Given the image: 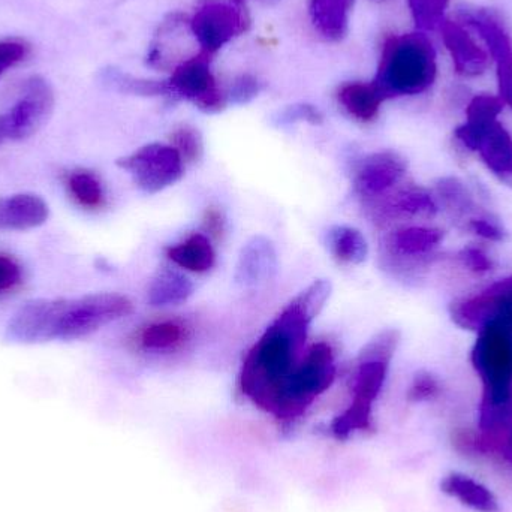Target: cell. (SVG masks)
Instances as JSON below:
<instances>
[{
    "label": "cell",
    "mask_w": 512,
    "mask_h": 512,
    "mask_svg": "<svg viewBox=\"0 0 512 512\" xmlns=\"http://www.w3.org/2000/svg\"><path fill=\"white\" fill-rule=\"evenodd\" d=\"M337 101L358 122L369 123L378 117L385 98L373 83L352 81L337 90Z\"/></svg>",
    "instance_id": "ffe728a7"
},
{
    "label": "cell",
    "mask_w": 512,
    "mask_h": 512,
    "mask_svg": "<svg viewBox=\"0 0 512 512\" xmlns=\"http://www.w3.org/2000/svg\"><path fill=\"white\" fill-rule=\"evenodd\" d=\"M459 258L465 264V267L475 271V273H486V271L492 270L493 267V262L489 255L483 249L475 248V246L463 249L459 254Z\"/></svg>",
    "instance_id": "ab89813d"
},
{
    "label": "cell",
    "mask_w": 512,
    "mask_h": 512,
    "mask_svg": "<svg viewBox=\"0 0 512 512\" xmlns=\"http://www.w3.org/2000/svg\"><path fill=\"white\" fill-rule=\"evenodd\" d=\"M469 230L474 231L477 236L483 239L490 240V242H502L505 239L504 228L501 227L496 219L492 218L489 213H481L477 218L471 219L468 222Z\"/></svg>",
    "instance_id": "74e56055"
},
{
    "label": "cell",
    "mask_w": 512,
    "mask_h": 512,
    "mask_svg": "<svg viewBox=\"0 0 512 512\" xmlns=\"http://www.w3.org/2000/svg\"><path fill=\"white\" fill-rule=\"evenodd\" d=\"M472 364L483 381L480 429L496 436L512 424V334L502 325L487 324L478 331Z\"/></svg>",
    "instance_id": "3957f363"
},
{
    "label": "cell",
    "mask_w": 512,
    "mask_h": 512,
    "mask_svg": "<svg viewBox=\"0 0 512 512\" xmlns=\"http://www.w3.org/2000/svg\"><path fill=\"white\" fill-rule=\"evenodd\" d=\"M436 200L454 221H471L477 218L480 207L474 195L459 177H442L435 183ZM484 213V212H483Z\"/></svg>",
    "instance_id": "7402d4cb"
},
{
    "label": "cell",
    "mask_w": 512,
    "mask_h": 512,
    "mask_svg": "<svg viewBox=\"0 0 512 512\" xmlns=\"http://www.w3.org/2000/svg\"><path fill=\"white\" fill-rule=\"evenodd\" d=\"M277 267V252L271 240L264 236H255L240 251L234 280L240 288H255L273 279Z\"/></svg>",
    "instance_id": "4fadbf2b"
},
{
    "label": "cell",
    "mask_w": 512,
    "mask_h": 512,
    "mask_svg": "<svg viewBox=\"0 0 512 512\" xmlns=\"http://www.w3.org/2000/svg\"><path fill=\"white\" fill-rule=\"evenodd\" d=\"M0 146H2V144H0Z\"/></svg>",
    "instance_id": "bcb514c9"
},
{
    "label": "cell",
    "mask_w": 512,
    "mask_h": 512,
    "mask_svg": "<svg viewBox=\"0 0 512 512\" xmlns=\"http://www.w3.org/2000/svg\"><path fill=\"white\" fill-rule=\"evenodd\" d=\"M21 282V268L14 259L0 255V294L11 291Z\"/></svg>",
    "instance_id": "60d3db41"
},
{
    "label": "cell",
    "mask_w": 512,
    "mask_h": 512,
    "mask_svg": "<svg viewBox=\"0 0 512 512\" xmlns=\"http://www.w3.org/2000/svg\"><path fill=\"white\" fill-rule=\"evenodd\" d=\"M29 54V45L17 39H6L0 41V77L8 69L14 68L18 63L23 62Z\"/></svg>",
    "instance_id": "8d00e7d4"
},
{
    "label": "cell",
    "mask_w": 512,
    "mask_h": 512,
    "mask_svg": "<svg viewBox=\"0 0 512 512\" xmlns=\"http://www.w3.org/2000/svg\"><path fill=\"white\" fill-rule=\"evenodd\" d=\"M484 45L498 69L501 99L512 107V41L505 24L496 23L483 32Z\"/></svg>",
    "instance_id": "d6986e66"
},
{
    "label": "cell",
    "mask_w": 512,
    "mask_h": 512,
    "mask_svg": "<svg viewBox=\"0 0 512 512\" xmlns=\"http://www.w3.org/2000/svg\"><path fill=\"white\" fill-rule=\"evenodd\" d=\"M116 164L131 174L140 191L150 195L170 188L185 174L182 156L168 144H147L131 155L117 159Z\"/></svg>",
    "instance_id": "8992f818"
},
{
    "label": "cell",
    "mask_w": 512,
    "mask_h": 512,
    "mask_svg": "<svg viewBox=\"0 0 512 512\" xmlns=\"http://www.w3.org/2000/svg\"><path fill=\"white\" fill-rule=\"evenodd\" d=\"M171 146L179 152L185 164H197L204 155L203 137L194 126H179L171 134Z\"/></svg>",
    "instance_id": "1f68e13d"
},
{
    "label": "cell",
    "mask_w": 512,
    "mask_h": 512,
    "mask_svg": "<svg viewBox=\"0 0 512 512\" xmlns=\"http://www.w3.org/2000/svg\"><path fill=\"white\" fill-rule=\"evenodd\" d=\"M262 2L271 3V2H276V0H262Z\"/></svg>",
    "instance_id": "f6af8a7d"
},
{
    "label": "cell",
    "mask_w": 512,
    "mask_h": 512,
    "mask_svg": "<svg viewBox=\"0 0 512 512\" xmlns=\"http://www.w3.org/2000/svg\"><path fill=\"white\" fill-rule=\"evenodd\" d=\"M203 228L212 239H222L225 234V228H227L224 212L216 209V207H209V209L204 212Z\"/></svg>",
    "instance_id": "b9f144b4"
},
{
    "label": "cell",
    "mask_w": 512,
    "mask_h": 512,
    "mask_svg": "<svg viewBox=\"0 0 512 512\" xmlns=\"http://www.w3.org/2000/svg\"><path fill=\"white\" fill-rule=\"evenodd\" d=\"M388 364L369 363L357 364L354 376V403L339 420V427L364 426L369 420L370 408L373 400L378 397L385 378H387Z\"/></svg>",
    "instance_id": "5bb4252c"
},
{
    "label": "cell",
    "mask_w": 512,
    "mask_h": 512,
    "mask_svg": "<svg viewBox=\"0 0 512 512\" xmlns=\"http://www.w3.org/2000/svg\"><path fill=\"white\" fill-rule=\"evenodd\" d=\"M101 83L116 92L125 93V95L146 96V98H171L170 84L168 81L146 80V78L134 77L126 74L116 68H105L99 74Z\"/></svg>",
    "instance_id": "484cf974"
},
{
    "label": "cell",
    "mask_w": 512,
    "mask_h": 512,
    "mask_svg": "<svg viewBox=\"0 0 512 512\" xmlns=\"http://www.w3.org/2000/svg\"><path fill=\"white\" fill-rule=\"evenodd\" d=\"M372 2L384 3V2H388V0H372Z\"/></svg>",
    "instance_id": "ee69618b"
},
{
    "label": "cell",
    "mask_w": 512,
    "mask_h": 512,
    "mask_svg": "<svg viewBox=\"0 0 512 512\" xmlns=\"http://www.w3.org/2000/svg\"><path fill=\"white\" fill-rule=\"evenodd\" d=\"M53 108L54 93L50 84L41 77L29 78L11 110L0 114V134L5 143L32 137L50 119Z\"/></svg>",
    "instance_id": "9c48e42d"
},
{
    "label": "cell",
    "mask_w": 512,
    "mask_h": 512,
    "mask_svg": "<svg viewBox=\"0 0 512 512\" xmlns=\"http://www.w3.org/2000/svg\"><path fill=\"white\" fill-rule=\"evenodd\" d=\"M504 110V101L498 96L478 95L469 102L466 108V122L456 129V138L466 147L475 152L478 140L492 123L498 120Z\"/></svg>",
    "instance_id": "ac0fdd59"
},
{
    "label": "cell",
    "mask_w": 512,
    "mask_h": 512,
    "mask_svg": "<svg viewBox=\"0 0 512 512\" xmlns=\"http://www.w3.org/2000/svg\"><path fill=\"white\" fill-rule=\"evenodd\" d=\"M310 324L312 321L292 300L265 330L243 363L240 373L243 394L279 420H289V381L300 364L298 355Z\"/></svg>",
    "instance_id": "6da1fadb"
},
{
    "label": "cell",
    "mask_w": 512,
    "mask_h": 512,
    "mask_svg": "<svg viewBox=\"0 0 512 512\" xmlns=\"http://www.w3.org/2000/svg\"><path fill=\"white\" fill-rule=\"evenodd\" d=\"M336 378L333 349L328 343L310 346L295 369L288 388L289 420L300 417Z\"/></svg>",
    "instance_id": "ba28073f"
},
{
    "label": "cell",
    "mask_w": 512,
    "mask_h": 512,
    "mask_svg": "<svg viewBox=\"0 0 512 512\" xmlns=\"http://www.w3.org/2000/svg\"><path fill=\"white\" fill-rule=\"evenodd\" d=\"M502 451H504V456L512 463V424L510 429H508L507 438H505Z\"/></svg>",
    "instance_id": "7bdbcfd3"
},
{
    "label": "cell",
    "mask_w": 512,
    "mask_h": 512,
    "mask_svg": "<svg viewBox=\"0 0 512 512\" xmlns=\"http://www.w3.org/2000/svg\"><path fill=\"white\" fill-rule=\"evenodd\" d=\"M441 32L457 74L478 77L490 68L492 56L489 50L478 42L477 35L468 27L457 20H445Z\"/></svg>",
    "instance_id": "8fae6325"
},
{
    "label": "cell",
    "mask_w": 512,
    "mask_h": 512,
    "mask_svg": "<svg viewBox=\"0 0 512 512\" xmlns=\"http://www.w3.org/2000/svg\"><path fill=\"white\" fill-rule=\"evenodd\" d=\"M188 337V330L180 322H153L140 331L138 343L144 351L165 352L179 348Z\"/></svg>",
    "instance_id": "83f0119b"
},
{
    "label": "cell",
    "mask_w": 512,
    "mask_h": 512,
    "mask_svg": "<svg viewBox=\"0 0 512 512\" xmlns=\"http://www.w3.org/2000/svg\"><path fill=\"white\" fill-rule=\"evenodd\" d=\"M50 216L48 204L35 194L0 198V231H27L41 227Z\"/></svg>",
    "instance_id": "9a60e30c"
},
{
    "label": "cell",
    "mask_w": 512,
    "mask_h": 512,
    "mask_svg": "<svg viewBox=\"0 0 512 512\" xmlns=\"http://www.w3.org/2000/svg\"><path fill=\"white\" fill-rule=\"evenodd\" d=\"M306 122L310 125H321L324 116L321 111L312 104H294L279 111L274 117V123L279 126L294 125V123Z\"/></svg>",
    "instance_id": "e575fe53"
},
{
    "label": "cell",
    "mask_w": 512,
    "mask_h": 512,
    "mask_svg": "<svg viewBox=\"0 0 512 512\" xmlns=\"http://www.w3.org/2000/svg\"><path fill=\"white\" fill-rule=\"evenodd\" d=\"M442 240L444 231L438 228H403L390 237V251L399 258L424 259L441 245Z\"/></svg>",
    "instance_id": "603a6c76"
},
{
    "label": "cell",
    "mask_w": 512,
    "mask_h": 512,
    "mask_svg": "<svg viewBox=\"0 0 512 512\" xmlns=\"http://www.w3.org/2000/svg\"><path fill=\"white\" fill-rule=\"evenodd\" d=\"M390 210L394 215L432 218L438 212V203L426 189L406 188L391 198Z\"/></svg>",
    "instance_id": "f1b7e54d"
},
{
    "label": "cell",
    "mask_w": 512,
    "mask_h": 512,
    "mask_svg": "<svg viewBox=\"0 0 512 512\" xmlns=\"http://www.w3.org/2000/svg\"><path fill=\"white\" fill-rule=\"evenodd\" d=\"M331 291H333V286H331L330 280L318 279L310 283L303 292H300L294 301L303 310L304 315L313 322L324 309Z\"/></svg>",
    "instance_id": "d6a6232c"
},
{
    "label": "cell",
    "mask_w": 512,
    "mask_h": 512,
    "mask_svg": "<svg viewBox=\"0 0 512 512\" xmlns=\"http://www.w3.org/2000/svg\"><path fill=\"white\" fill-rule=\"evenodd\" d=\"M406 170L408 164L399 153H372L358 165L354 180L355 189L361 197H381L405 177Z\"/></svg>",
    "instance_id": "7c38bea8"
},
{
    "label": "cell",
    "mask_w": 512,
    "mask_h": 512,
    "mask_svg": "<svg viewBox=\"0 0 512 512\" xmlns=\"http://www.w3.org/2000/svg\"><path fill=\"white\" fill-rule=\"evenodd\" d=\"M451 318L465 330L480 331L487 324L502 325L512 334V276L493 283L474 297L450 307Z\"/></svg>",
    "instance_id": "30bf717a"
},
{
    "label": "cell",
    "mask_w": 512,
    "mask_h": 512,
    "mask_svg": "<svg viewBox=\"0 0 512 512\" xmlns=\"http://www.w3.org/2000/svg\"><path fill=\"white\" fill-rule=\"evenodd\" d=\"M436 53L423 33L394 35L385 41L376 72V89L385 101L426 92L435 83Z\"/></svg>",
    "instance_id": "277c9868"
},
{
    "label": "cell",
    "mask_w": 512,
    "mask_h": 512,
    "mask_svg": "<svg viewBox=\"0 0 512 512\" xmlns=\"http://www.w3.org/2000/svg\"><path fill=\"white\" fill-rule=\"evenodd\" d=\"M399 342L400 333L396 328L381 331L361 349L357 357V364L376 361V363H384L390 366L391 358L396 354Z\"/></svg>",
    "instance_id": "4dcf8cb0"
},
{
    "label": "cell",
    "mask_w": 512,
    "mask_h": 512,
    "mask_svg": "<svg viewBox=\"0 0 512 512\" xmlns=\"http://www.w3.org/2000/svg\"><path fill=\"white\" fill-rule=\"evenodd\" d=\"M354 3L355 0H309L307 14L310 26L324 41H343L348 35Z\"/></svg>",
    "instance_id": "2e32d148"
},
{
    "label": "cell",
    "mask_w": 512,
    "mask_h": 512,
    "mask_svg": "<svg viewBox=\"0 0 512 512\" xmlns=\"http://www.w3.org/2000/svg\"><path fill=\"white\" fill-rule=\"evenodd\" d=\"M439 393V382L432 373L418 372L409 390V399L415 402L432 399Z\"/></svg>",
    "instance_id": "f35d334b"
},
{
    "label": "cell",
    "mask_w": 512,
    "mask_h": 512,
    "mask_svg": "<svg viewBox=\"0 0 512 512\" xmlns=\"http://www.w3.org/2000/svg\"><path fill=\"white\" fill-rule=\"evenodd\" d=\"M69 195L84 209H101L105 203L104 188L95 174L86 170L72 171L66 179Z\"/></svg>",
    "instance_id": "f546056e"
},
{
    "label": "cell",
    "mask_w": 512,
    "mask_h": 512,
    "mask_svg": "<svg viewBox=\"0 0 512 512\" xmlns=\"http://www.w3.org/2000/svg\"><path fill=\"white\" fill-rule=\"evenodd\" d=\"M475 152L502 183L512 188V135L499 120L484 131Z\"/></svg>",
    "instance_id": "e0dca14e"
},
{
    "label": "cell",
    "mask_w": 512,
    "mask_h": 512,
    "mask_svg": "<svg viewBox=\"0 0 512 512\" xmlns=\"http://www.w3.org/2000/svg\"><path fill=\"white\" fill-rule=\"evenodd\" d=\"M262 83L258 77L252 74H242L234 78L230 90L227 92L228 102L243 105L254 101L256 96L261 93Z\"/></svg>",
    "instance_id": "d590c367"
},
{
    "label": "cell",
    "mask_w": 512,
    "mask_h": 512,
    "mask_svg": "<svg viewBox=\"0 0 512 512\" xmlns=\"http://www.w3.org/2000/svg\"><path fill=\"white\" fill-rule=\"evenodd\" d=\"M167 256L185 270L192 273H206L215 265V251L209 237L192 234L185 242L167 249Z\"/></svg>",
    "instance_id": "cb8c5ba5"
},
{
    "label": "cell",
    "mask_w": 512,
    "mask_h": 512,
    "mask_svg": "<svg viewBox=\"0 0 512 512\" xmlns=\"http://www.w3.org/2000/svg\"><path fill=\"white\" fill-rule=\"evenodd\" d=\"M408 3L417 27L432 30L444 23L445 9L450 0H408Z\"/></svg>",
    "instance_id": "836d02e7"
},
{
    "label": "cell",
    "mask_w": 512,
    "mask_h": 512,
    "mask_svg": "<svg viewBox=\"0 0 512 512\" xmlns=\"http://www.w3.org/2000/svg\"><path fill=\"white\" fill-rule=\"evenodd\" d=\"M134 304L125 295L113 292L78 298H39L17 310L8 327L6 340L21 345L84 339L105 325L126 318Z\"/></svg>",
    "instance_id": "7a4b0ae2"
},
{
    "label": "cell",
    "mask_w": 512,
    "mask_h": 512,
    "mask_svg": "<svg viewBox=\"0 0 512 512\" xmlns=\"http://www.w3.org/2000/svg\"><path fill=\"white\" fill-rule=\"evenodd\" d=\"M251 14L245 0H200L197 11L189 20L192 36L201 53L215 56L251 29Z\"/></svg>",
    "instance_id": "5b68a950"
},
{
    "label": "cell",
    "mask_w": 512,
    "mask_h": 512,
    "mask_svg": "<svg viewBox=\"0 0 512 512\" xmlns=\"http://www.w3.org/2000/svg\"><path fill=\"white\" fill-rule=\"evenodd\" d=\"M442 492L477 512H499L498 498L486 486L465 474L448 475L441 484Z\"/></svg>",
    "instance_id": "44dd1931"
},
{
    "label": "cell",
    "mask_w": 512,
    "mask_h": 512,
    "mask_svg": "<svg viewBox=\"0 0 512 512\" xmlns=\"http://www.w3.org/2000/svg\"><path fill=\"white\" fill-rule=\"evenodd\" d=\"M194 292V285L185 274L164 268L149 286V303L153 307L176 306L185 303Z\"/></svg>",
    "instance_id": "d4e9b609"
},
{
    "label": "cell",
    "mask_w": 512,
    "mask_h": 512,
    "mask_svg": "<svg viewBox=\"0 0 512 512\" xmlns=\"http://www.w3.org/2000/svg\"><path fill=\"white\" fill-rule=\"evenodd\" d=\"M212 57L194 54L171 71L168 78L173 99L192 102L207 114L221 113L228 105L227 93L221 89L212 71Z\"/></svg>",
    "instance_id": "52a82bcc"
},
{
    "label": "cell",
    "mask_w": 512,
    "mask_h": 512,
    "mask_svg": "<svg viewBox=\"0 0 512 512\" xmlns=\"http://www.w3.org/2000/svg\"><path fill=\"white\" fill-rule=\"evenodd\" d=\"M327 246L337 261L345 264H363L369 256V245L357 228L337 225L327 233Z\"/></svg>",
    "instance_id": "4316f807"
}]
</instances>
